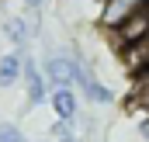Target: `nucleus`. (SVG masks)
Returning a JSON list of instances; mask_svg holds the SVG:
<instances>
[{"mask_svg":"<svg viewBox=\"0 0 149 142\" xmlns=\"http://www.w3.org/2000/svg\"><path fill=\"white\" fill-rule=\"evenodd\" d=\"M31 31H35V28H31V21H28L24 14H7V17L0 21V35L14 45V52H28Z\"/></svg>","mask_w":149,"mask_h":142,"instance_id":"obj_4","label":"nucleus"},{"mask_svg":"<svg viewBox=\"0 0 149 142\" xmlns=\"http://www.w3.org/2000/svg\"><path fill=\"white\" fill-rule=\"evenodd\" d=\"M80 94H83L90 104H97V107H108V104H114V101H118V94H114L108 83H101L97 76H90V80L80 87Z\"/></svg>","mask_w":149,"mask_h":142,"instance_id":"obj_7","label":"nucleus"},{"mask_svg":"<svg viewBox=\"0 0 149 142\" xmlns=\"http://www.w3.org/2000/svg\"><path fill=\"white\" fill-rule=\"evenodd\" d=\"M49 104H52V111H56L59 121L76 125V118H80V94H76L73 87H56V90H49Z\"/></svg>","mask_w":149,"mask_h":142,"instance_id":"obj_5","label":"nucleus"},{"mask_svg":"<svg viewBox=\"0 0 149 142\" xmlns=\"http://www.w3.org/2000/svg\"><path fill=\"white\" fill-rule=\"evenodd\" d=\"M135 132H139V139H142V142H149V114H142V118H139Z\"/></svg>","mask_w":149,"mask_h":142,"instance_id":"obj_9","label":"nucleus"},{"mask_svg":"<svg viewBox=\"0 0 149 142\" xmlns=\"http://www.w3.org/2000/svg\"><path fill=\"white\" fill-rule=\"evenodd\" d=\"M21 63H24V52H3L0 56V90H10L21 83Z\"/></svg>","mask_w":149,"mask_h":142,"instance_id":"obj_6","label":"nucleus"},{"mask_svg":"<svg viewBox=\"0 0 149 142\" xmlns=\"http://www.w3.org/2000/svg\"><path fill=\"white\" fill-rule=\"evenodd\" d=\"M73 59L76 56H70V52H49V56H45L42 76H45L49 90H56V87H73Z\"/></svg>","mask_w":149,"mask_h":142,"instance_id":"obj_3","label":"nucleus"},{"mask_svg":"<svg viewBox=\"0 0 149 142\" xmlns=\"http://www.w3.org/2000/svg\"><path fill=\"white\" fill-rule=\"evenodd\" d=\"M21 83H24V94H28V107L45 104V97H49V83H45L42 66L35 63L31 52H24V63H21Z\"/></svg>","mask_w":149,"mask_h":142,"instance_id":"obj_2","label":"nucleus"},{"mask_svg":"<svg viewBox=\"0 0 149 142\" xmlns=\"http://www.w3.org/2000/svg\"><path fill=\"white\" fill-rule=\"evenodd\" d=\"M21 3H24V7H31V10H42L49 0H21Z\"/></svg>","mask_w":149,"mask_h":142,"instance_id":"obj_11","label":"nucleus"},{"mask_svg":"<svg viewBox=\"0 0 149 142\" xmlns=\"http://www.w3.org/2000/svg\"><path fill=\"white\" fill-rule=\"evenodd\" d=\"M139 101L142 107H149V80H139Z\"/></svg>","mask_w":149,"mask_h":142,"instance_id":"obj_10","label":"nucleus"},{"mask_svg":"<svg viewBox=\"0 0 149 142\" xmlns=\"http://www.w3.org/2000/svg\"><path fill=\"white\" fill-rule=\"evenodd\" d=\"M42 142H49V139H42Z\"/></svg>","mask_w":149,"mask_h":142,"instance_id":"obj_12","label":"nucleus"},{"mask_svg":"<svg viewBox=\"0 0 149 142\" xmlns=\"http://www.w3.org/2000/svg\"><path fill=\"white\" fill-rule=\"evenodd\" d=\"M0 142H31L14 121H0Z\"/></svg>","mask_w":149,"mask_h":142,"instance_id":"obj_8","label":"nucleus"},{"mask_svg":"<svg viewBox=\"0 0 149 142\" xmlns=\"http://www.w3.org/2000/svg\"><path fill=\"white\" fill-rule=\"evenodd\" d=\"M142 3L146 0H101V14H97V28L101 31H118L132 14H139L142 10Z\"/></svg>","mask_w":149,"mask_h":142,"instance_id":"obj_1","label":"nucleus"}]
</instances>
